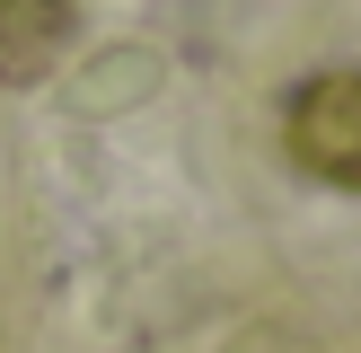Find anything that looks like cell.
<instances>
[{
  "label": "cell",
  "instance_id": "1",
  "mask_svg": "<svg viewBox=\"0 0 361 353\" xmlns=\"http://www.w3.org/2000/svg\"><path fill=\"white\" fill-rule=\"evenodd\" d=\"M291 159L326 186H361V71H326L291 97Z\"/></svg>",
  "mask_w": 361,
  "mask_h": 353
},
{
  "label": "cell",
  "instance_id": "2",
  "mask_svg": "<svg viewBox=\"0 0 361 353\" xmlns=\"http://www.w3.org/2000/svg\"><path fill=\"white\" fill-rule=\"evenodd\" d=\"M80 35V0H0V88L44 80Z\"/></svg>",
  "mask_w": 361,
  "mask_h": 353
}]
</instances>
